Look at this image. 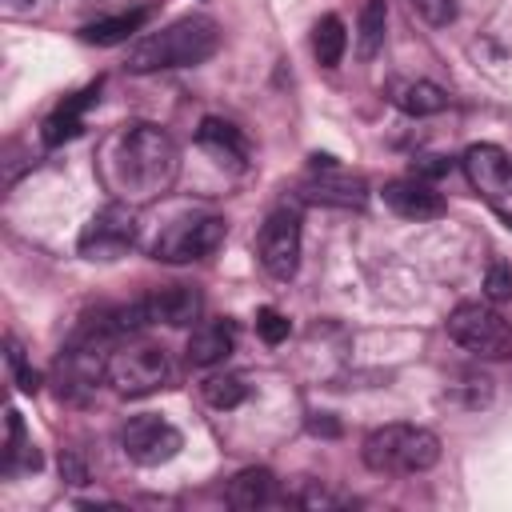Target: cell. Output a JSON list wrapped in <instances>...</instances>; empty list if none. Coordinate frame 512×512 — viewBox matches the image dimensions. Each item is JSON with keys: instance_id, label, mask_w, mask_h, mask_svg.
<instances>
[{"instance_id": "cell-1", "label": "cell", "mask_w": 512, "mask_h": 512, "mask_svg": "<svg viewBox=\"0 0 512 512\" xmlns=\"http://www.w3.org/2000/svg\"><path fill=\"white\" fill-rule=\"evenodd\" d=\"M104 172H108V184L120 192V200L140 204L172 188L180 172V152L164 128L128 124L112 136L104 152Z\"/></svg>"}, {"instance_id": "cell-2", "label": "cell", "mask_w": 512, "mask_h": 512, "mask_svg": "<svg viewBox=\"0 0 512 512\" xmlns=\"http://www.w3.org/2000/svg\"><path fill=\"white\" fill-rule=\"evenodd\" d=\"M220 48V28L212 16H180L160 32L140 36L128 48V72L148 76L164 68H196Z\"/></svg>"}, {"instance_id": "cell-3", "label": "cell", "mask_w": 512, "mask_h": 512, "mask_svg": "<svg viewBox=\"0 0 512 512\" xmlns=\"http://www.w3.org/2000/svg\"><path fill=\"white\" fill-rule=\"evenodd\" d=\"M360 456L380 476H416L440 460V440L436 432L416 428V424H384L368 432Z\"/></svg>"}, {"instance_id": "cell-4", "label": "cell", "mask_w": 512, "mask_h": 512, "mask_svg": "<svg viewBox=\"0 0 512 512\" xmlns=\"http://www.w3.org/2000/svg\"><path fill=\"white\" fill-rule=\"evenodd\" d=\"M172 380V360L160 344L144 340H120L108 352V384L120 396H152Z\"/></svg>"}, {"instance_id": "cell-5", "label": "cell", "mask_w": 512, "mask_h": 512, "mask_svg": "<svg viewBox=\"0 0 512 512\" xmlns=\"http://www.w3.org/2000/svg\"><path fill=\"white\" fill-rule=\"evenodd\" d=\"M228 236V220L216 216V212H188V216H176L152 244V256L164 260V264H192V260H204L212 256Z\"/></svg>"}, {"instance_id": "cell-6", "label": "cell", "mask_w": 512, "mask_h": 512, "mask_svg": "<svg viewBox=\"0 0 512 512\" xmlns=\"http://www.w3.org/2000/svg\"><path fill=\"white\" fill-rule=\"evenodd\" d=\"M448 336L480 360H508L512 356V324L488 304H456L448 312Z\"/></svg>"}, {"instance_id": "cell-7", "label": "cell", "mask_w": 512, "mask_h": 512, "mask_svg": "<svg viewBox=\"0 0 512 512\" xmlns=\"http://www.w3.org/2000/svg\"><path fill=\"white\" fill-rule=\"evenodd\" d=\"M140 236V216H136V204L128 200H112L104 204L80 232L76 248L84 260H120Z\"/></svg>"}, {"instance_id": "cell-8", "label": "cell", "mask_w": 512, "mask_h": 512, "mask_svg": "<svg viewBox=\"0 0 512 512\" xmlns=\"http://www.w3.org/2000/svg\"><path fill=\"white\" fill-rule=\"evenodd\" d=\"M256 256L268 276L292 280L300 268V208L296 204H276L256 236Z\"/></svg>"}, {"instance_id": "cell-9", "label": "cell", "mask_w": 512, "mask_h": 512, "mask_svg": "<svg viewBox=\"0 0 512 512\" xmlns=\"http://www.w3.org/2000/svg\"><path fill=\"white\" fill-rule=\"evenodd\" d=\"M180 444H184L180 428L168 424V420L156 416V412L132 416V420L120 428V448H124V456H128L132 464H140V468H156V464L172 460V456L180 452Z\"/></svg>"}, {"instance_id": "cell-10", "label": "cell", "mask_w": 512, "mask_h": 512, "mask_svg": "<svg viewBox=\"0 0 512 512\" xmlns=\"http://www.w3.org/2000/svg\"><path fill=\"white\" fill-rule=\"evenodd\" d=\"M304 200L316 204H336V208H360L368 200V184L360 176H352L348 168H340L332 156H312L308 164V180H304Z\"/></svg>"}, {"instance_id": "cell-11", "label": "cell", "mask_w": 512, "mask_h": 512, "mask_svg": "<svg viewBox=\"0 0 512 512\" xmlns=\"http://www.w3.org/2000/svg\"><path fill=\"white\" fill-rule=\"evenodd\" d=\"M460 164H464L468 184L488 204H500L504 196H512V164H508L504 148H496V144H472Z\"/></svg>"}, {"instance_id": "cell-12", "label": "cell", "mask_w": 512, "mask_h": 512, "mask_svg": "<svg viewBox=\"0 0 512 512\" xmlns=\"http://www.w3.org/2000/svg\"><path fill=\"white\" fill-rule=\"evenodd\" d=\"M384 204L396 212V216H404V220H436V216H444V196L428 184V180H420V176H404V180H388L384 184Z\"/></svg>"}, {"instance_id": "cell-13", "label": "cell", "mask_w": 512, "mask_h": 512, "mask_svg": "<svg viewBox=\"0 0 512 512\" xmlns=\"http://www.w3.org/2000/svg\"><path fill=\"white\" fill-rule=\"evenodd\" d=\"M152 324H168V328H196L200 312H204V296L192 284H164L152 296H144Z\"/></svg>"}, {"instance_id": "cell-14", "label": "cell", "mask_w": 512, "mask_h": 512, "mask_svg": "<svg viewBox=\"0 0 512 512\" xmlns=\"http://www.w3.org/2000/svg\"><path fill=\"white\" fill-rule=\"evenodd\" d=\"M196 144H200L204 152H212L220 164H232L236 172L248 168V140H244V132H240L236 124L220 120V116H204V120H200Z\"/></svg>"}, {"instance_id": "cell-15", "label": "cell", "mask_w": 512, "mask_h": 512, "mask_svg": "<svg viewBox=\"0 0 512 512\" xmlns=\"http://www.w3.org/2000/svg\"><path fill=\"white\" fill-rule=\"evenodd\" d=\"M232 344H236L232 320H204V324L192 328L184 356H188L192 368H212V364H220L232 352Z\"/></svg>"}, {"instance_id": "cell-16", "label": "cell", "mask_w": 512, "mask_h": 512, "mask_svg": "<svg viewBox=\"0 0 512 512\" xmlns=\"http://www.w3.org/2000/svg\"><path fill=\"white\" fill-rule=\"evenodd\" d=\"M96 96H100V84H88L84 92L68 96V100H64V104L44 120V128H40L44 144H48V148H56V144H64V140L80 136V128H84V112L96 104Z\"/></svg>"}, {"instance_id": "cell-17", "label": "cell", "mask_w": 512, "mask_h": 512, "mask_svg": "<svg viewBox=\"0 0 512 512\" xmlns=\"http://www.w3.org/2000/svg\"><path fill=\"white\" fill-rule=\"evenodd\" d=\"M148 12L144 8H132V12H116V16H104V20H92L80 28V40L84 44H100V48H112V44H124L128 36H136L144 28Z\"/></svg>"}, {"instance_id": "cell-18", "label": "cell", "mask_w": 512, "mask_h": 512, "mask_svg": "<svg viewBox=\"0 0 512 512\" xmlns=\"http://www.w3.org/2000/svg\"><path fill=\"white\" fill-rule=\"evenodd\" d=\"M4 472L8 476H20V472H36L40 468V452L36 444L24 436V420L16 408H8V436H4Z\"/></svg>"}, {"instance_id": "cell-19", "label": "cell", "mask_w": 512, "mask_h": 512, "mask_svg": "<svg viewBox=\"0 0 512 512\" xmlns=\"http://www.w3.org/2000/svg\"><path fill=\"white\" fill-rule=\"evenodd\" d=\"M272 488H276V480H272L268 468H244L228 484V504L232 508H244V512L248 508H260V504L272 500Z\"/></svg>"}, {"instance_id": "cell-20", "label": "cell", "mask_w": 512, "mask_h": 512, "mask_svg": "<svg viewBox=\"0 0 512 512\" xmlns=\"http://www.w3.org/2000/svg\"><path fill=\"white\" fill-rule=\"evenodd\" d=\"M384 28H388V0H368L360 12V28H356V56L372 60L384 48Z\"/></svg>"}, {"instance_id": "cell-21", "label": "cell", "mask_w": 512, "mask_h": 512, "mask_svg": "<svg viewBox=\"0 0 512 512\" xmlns=\"http://www.w3.org/2000/svg\"><path fill=\"white\" fill-rule=\"evenodd\" d=\"M396 104H400V112H408V116H436V112L448 108V92H444L440 84L416 80V84H404V88L396 92Z\"/></svg>"}, {"instance_id": "cell-22", "label": "cell", "mask_w": 512, "mask_h": 512, "mask_svg": "<svg viewBox=\"0 0 512 512\" xmlns=\"http://www.w3.org/2000/svg\"><path fill=\"white\" fill-rule=\"evenodd\" d=\"M344 48H348L344 20H340V16H324V20H316V28H312V52H316V60H320L324 68H336L340 56H344Z\"/></svg>"}, {"instance_id": "cell-23", "label": "cell", "mask_w": 512, "mask_h": 512, "mask_svg": "<svg viewBox=\"0 0 512 512\" xmlns=\"http://www.w3.org/2000/svg\"><path fill=\"white\" fill-rule=\"evenodd\" d=\"M200 388H204V400H208L212 408H220V412H228V408H240V404L248 400V384H244L240 376H232V372L208 376Z\"/></svg>"}, {"instance_id": "cell-24", "label": "cell", "mask_w": 512, "mask_h": 512, "mask_svg": "<svg viewBox=\"0 0 512 512\" xmlns=\"http://www.w3.org/2000/svg\"><path fill=\"white\" fill-rule=\"evenodd\" d=\"M4 348H8V368H12V376H16V388H20V392H40V372L28 368L24 348H20L12 336L4 340Z\"/></svg>"}, {"instance_id": "cell-25", "label": "cell", "mask_w": 512, "mask_h": 512, "mask_svg": "<svg viewBox=\"0 0 512 512\" xmlns=\"http://www.w3.org/2000/svg\"><path fill=\"white\" fill-rule=\"evenodd\" d=\"M484 296L492 304L512 300V264H504V260H492L488 264V272H484Z\"/></svg>"}, {"instance_id": "cell-26", "label": "cell", "mask_w": 512, "mask_h": 512, "mask_svg": "<svg viewBox=\"0 0 512 512\" xmlns=\"http://www.w3.org/2000/svg\"><path fill=\"white\" fill-rule=\"evenodd\" d=\"M256 332H260L264 344H280V340H288L292 324H288L284 312H276V308H260V312H256Z\"/></svg>"}, {"instance_id": "cell-27", "label": "cell", "mask_w": 512, "mask_h": 512, "mask_svg": "<svg viewBox=\"0 0 512 512\" xmlns=\"http://www.w3.org/2000/svg\"><path fill=\"white\" fill-rule=\"evenodd\" d=\"M412 8H416L428 24H436V28H444V24L456 20V0H412Z\"/></svg>"}, {"instance_id": "cell-28", "label": "cell", "mask_w": 512, "mask_h": 512, "mask_svg": "<svg viewBox=\"0 0 512 512\" xmlns=\"http://www.w3.org/2000/svg\"><path fill=\"white\" fill-rule=\"evenodd\" d=\"M440 172H448V160L444 156H420L416 164H412V176H440Z\"/></svg>"}, {"instance_id": "cell-29", "label": "cell", "mask_w": 512, "mask_h": 512, "mask_svg": "<svg viewBox=\"0 0 512 512\" xmlns=\"http://www.w3.org/2000/svg\"><path fill=\"white\" fill-rule=\"evenodd\" d=\"M60 476H64V480H72V484H84V480H88L84 464H80L72 452H64V456H60Z\"/></svg>"}, {"instance_id": "cell-30", "label": "cell", "mask_w": 512, "mask_h": 512, "mask_svg": "<svg viewBox=\"0 0 512 512\" xmlns=\"http://www.w3.org/2000/svg\"><path fill=\"white\" fill-rule=\"evenodd\" d=\"M308 428H312V432H324V436H336V432H340V424H336V420H328V412H312Z\"/></svg>"}, {"instance_id": "cell-31", "label": "cell", "mask_w": 512, "mask_h": 512, "mask_svg": "<svg viewBox=\"0 0 512 512\" xmlns=\"http://www.w3.org/2000/svg\"><path fill=\"white\" fill-rule=\"evenodd\" d=\"M8 4H12V8H20V4H32V0H8Z\"/></svg>"}]
</instances>
